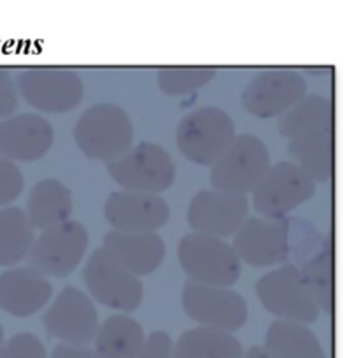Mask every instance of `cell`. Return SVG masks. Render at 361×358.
I'll return each mask as SVG.
<instances>
[{"instance_id":"cell-1","label":"cell","mask_w":361,"mask_h":358,"mask_svg":"<svg viewBox=\"0 0 361 358\" xmlns=\"http://www.w3.org/2000/svg\"><path fill=\"white\" fill-rule=\"evenodd\" d=\"M133 120L115 102L90 106L74 127L78 148L95 161H113L133 147Z\"/></svg>"},{"instance_id":"cell-2","label":"cell","mask_w":361,"mask_h":358,"mask_svg":"<svg viewBox=\"0 0 361 358\" xmlns=\"http://www.w3.org/2000/svg\"><path fill=\"white\" fill-rule=\"evenodd\" d=\"M109 177L122 191L161 194L176 180V166L164 147L150 141L133 145L127 152L106 162Z\"/></svg>"},{"instance_id":"cell-3","label":"cell","mask_w":361,"mask_h":358,"mask_svg":"<svg viewBox=\"0 0 361 358\" xmlns=\"http://www.w3.org/2000/svg\"><path fill=\"white\" fill-rule=\"evenodd\" d=\"M178 261L189 281L231 288L242 274V261L231 244L217 237L189 233L178 246Z\"/></svg>"},{"instance_id":"cell-4","label":"cell","mask_w":361,"mask_h":358,"mask_svg":"<svg viewBox=\"0 0 361 358\" xmlns=\"http://www.w3.org/2000/svg\"><path fill=\"white\" fill-rule=\"evenodd\" d=\"M256 293L261 306L277 320L295 321L307 327L319 320V306L295 265H286L261 275Z\"/></svg>"},{"instance_id":"cell-5","label":"cell","mask_w":361,"mask_h":358,"mask_svg":"<svg viewBox=\"0 0 361 358\" xmlns=\"http://www.w3.org/2000/svg\"><path fill=\"white\" fill-rule=\"evenodd\" d=\"M236 138L235 122L224 109L204 106L180 120L176 145L189 161L212 166Z\"/></svg>"},{"instance_id":"cell-6","label":"cell","mask_w":361,"mask_h":358,"mask_svg":"<svg viewBox=\"0 0 361 358\" xmlns=\"http://www.w3.org/2000/svg\"><path fill=\"white\" fill-rule=\"evenodd\" d=\"M270 168V152L254 134H238L212 165V189L231 194L252 193Z\"/></svg>"},{"instance_id":"cell-7","label":"cell","mask_w":361,"mask_h":358,"mask_svg":"<svg viewBox=\"0 0 361 358\" xmlns=\"http://www.w3.org/2000/svg\"><path fill=\"white\" fill-rule=\"evenodd\" d=\"M90 235L85 225L66 221L44 229L27 254L28 267L44 278H67L76 270L88 249Z\"/></svg>"},{"instance_id":"cell-8","label":"cell","mask_w":361,"mask_h":358,"mask_svg":"<svg viewBox=\"0 0 361 358\" xmlns=\"http://www.w3.org/2000/svg\"><path fill=\"white\" fill-rule=\"evenodd\" d=\"M85 285L90 295L109 309L133 313L143 302V282L137 275L118 263L102 247L95 249L83 270Z\"/></svg>"},{"instance_id":"cell-9","label":"cell","mask_w":361,"mask_h":358,"mask_svg":"<svg viewBox=\"0 0 361 358\" xmlns=\"http://www.w3.org/2000/svg\"><path fill=\"white\" fill-rule=\"evenodd\" d=\"M14 81L18 94L39 112L67 113L83 101V80L71 69L32 67Z\"/></svg>"},{"instance_id":"cell-10","label":"cell","mask_w":361,"mask_h":358,"mask_svg":"<svg viewBox=\"0 0 361 358\" xmlns=\"http://www.w3.org/2000/svg\"><path fill=\"white\" fill-rule=\"evenodd\" d=\"M316 194V184L291 161L270 165L252 191L254 207L261 217L286 219L295 208Z\"/></svg>"},{"instance_id":"cell-11","label":"cell","mask_w":361,"mask_h":358,"mask_svg":"<svg viewBox=\"0 0 361 358\" xmlns=\"http://www.w3.org/2000/svg\"><path fill=\"white\" fill-rule=\"evenodd\" d=\"M182 306L187 316L200 327L219 328L233 334L245 325L249 309L238 292L221 286L187 281L182 292Z\"/></svg>"},{"instance_id":"cell-12","label":"cell","mask_w":361,"mask_h":358,"mask_svg":"<svg viewBox=\"0 0 361 358\" xmlns=\"http://www.w3.org/2000/svg\"><path fill=\"white\" fill-rule=\"evenodd\" d=\"M46 332L63 345L88 346L99 328V314L88 295L66 286L42 316Z\"/></svg>"},{"instance_id":"cell-13","label":"cell","mask_w":361,"mask_h":358,"mask_svg":"<svg viewBox=\"0 0 361 358\" xmlns=\"http://www.w3.org/2000/svg\"><path fill=\"white\" fill-rule=\"evenodd\" d=\"M307 95V81L298 71L267 69L245 85L242 105L247 113L259 119L281 117Z\"/></svg>"},{"instance_id":"cell-14","label":"cell","mask_w":361,"mask_h":358,"mask_svg":"<svg viewBox=\"0 0 361 358\" xmlns=\"http://www.w3.org/2000/svg\"><path fill=\"white\" fill-rule=\"evenodd\" d=\"M231 247L250 267H274L289 256L288 219L247 217L235 233Z\"/></svg>"},{"instance_id":"cell-15","label":"cell","mask_w":361,"mask_h":358,"mask_svg":"<svg viewBox=\"0 0 361 358\" xmlns=\"http://www.w3.org/2000/svg\"><path fill=\"white\" fill-rule=\"evenodd\" d=\"M249 217V200L242 194L215 189L200 191L187 208V222L194 233L226 239L238 232Z\"/></svg>"},{"instance_id":"cell-16","label":"cell","mask_w":361,"mask_h":358,"mask_svg":"<svg viewBox=\"0 0 361 358\" xmlns=\"http://www.w3.org/2000/svg\"><path fill=\"white\" fill-rule=\"evenodd\" d=\"M104 217L116 232H157L168 222L169 205L157 194L115 191L104 203Z\"/></svg>"},{"instance_id":"cell-17","label":"cell","mask_w":361,"mask_h":358,"mask_svg":"<svg viewBox=\"0 0 361 358\" xmlns=\"http://www.w3.org/2000/svg\"><path fill=\"white\" fill-rule=\"evenodd\" d=\"M53 140L51 124L37 113H20L0 120V155L11 161L44 157Z\"/></svg>"},{"instance_id":"cell-18","label":"cell","mask_w":361,"mask_h":358,"mask_svg":"<svg viewBox=\"0 0 361 358\" xmlns=\"http://www.w3.org/2000/svg\"><path fill=\"white\" fill-rule=\"evenodd\" d=\"M51 295L53 286L48 278L30 267L9 268L0 274V309L11 316L27 318L39 313Z\"/></svg>"},{"instance_id":"cell-19","label":"cell","mask_w":361,"mask_h":358,"mask_svg":"<svg viewBox=\"0 0 361 358\" xmlns=\"http://www.w3.org/2000/svg\"><path fill=\"white\" fill-rule=\"evenodd\" d=\"M102 249L137 278L157 270L166 258V244L157 232L127 233L109 229L104 235Z\"/></svg>"},{"instance_id":"cell-20","label":"cell","mask_w":361,"mask_h":358,"mask_svg":"<svg viewBox=\"0 0 361 358\" xmlns=\"http://www.w3.org/2000/svg\"><path fill=\"white\" fill-rule=\"evenodd\" d=\"M334 102L321 94H307L284 115L279 117V134L288 140L312 136L321 133H334Z\"/></svg>"},{"instance_id":"cell-21","label":"cell","mask_w":361,"mask_h":358,"mask_svg":"<svg viewBox=\"0 0 361 358\" xmlns=\"http://www.w3.org/2000/svg\"><path fill=\"white\" fill-rule=\"evenodd\" d=\"M73 214V194L69 187L63 186L60 180L44 179L35 184L28 193L27 215L28 222L34 229L53 228L56 225L69 221Z\"/></svg>"},{"instance_id":"cell-22","label":"cell","mask_w":361,"mask_h":358,"mask_svg":"<svg viewBox=\"0 0 361 358\" xmlns=\"http://www.w3.org/2000/svg\"><path fill=\"white\" fill-rule=\"evenodd\" d=\"M145 330L129 314H113L99 323L95 348L99 358H136L145 342Z\"/></svg>"},{"instance_id":"cell-23","label":"cell","mask_w":361,"mask_h":358,"mask_svg":"<svg viewBox=\"0 0 361 358\" xmlns=\"http://www.w3.org/2000/svg\"><path fill=\"white\" fill-rule=\"evenodd\" d=\"M291 162L314 184H326L335 169V138L334 133L312 134V136L291 140L288 145Z\"/></svg>"},{"instance_id":"cell-24","label":"cell","mask_w":361,"mask_h":358,"mask_svg":"<svg viewBox=\"0 0 361 358\" xmlns=\"http://www.w3.org/2000/svg\"><path fill=\"white\" fill-rule=\"evenodd\" d=\"M263 348L275 358H328L319 338L307 325L295 321L271 323Z\"/></svg>"},{"instance_id":"cell-25","label":"cell","mask_w":361,"mask_h":358,"mask_svg":"<svg viewBox=\"0 0 361 358\" xmlns=\"http://www.w3.org/2000/svg\"><path fill=\"white\" fill-rule=\"evenodd\" d=\"M243 346L233 334L212 327L183 332L173 346V358H242Z\"/></svg>"},{"instance_id":"cell-26","label":"cell","mask_w":361,"mask_h":358,"mask_svg":"<svg viewBox=\"0 0 361 358\" xmlns=\"http://www.w3.org/2000/svg\"><path fill=\"white\" fill-rule=\"evenodd\" d=\"M35 240V229L20 207L0 210V267H13L25 260Z\"/></svg>"},{"instance_id":"cell-27","label":"cell","mask_w":361,"mask_h":358,"mask_svg":"<svg viewBox=\"0 0 361 358\" xmlns=\"http://www.w3.org/2000/svg\"><path fill=\"white\" fill-rule=\"evenodd\" d=\"M217 69L210 66H166L157 73V83L164 94L185 95L210 83Z\"/></svg>"},{"instance_id":"cell-28","label":"cell","mask_w":361,"mask_h":358,"mask_svg":"<svg viewBox=\"0 0 361 358\" xmlns=\"http://www.w3.org/2000/svg\"><path fill=\"white\" fill-rule=\"evenodd\" d=\"M300 272L316 299L319 311L331 313L334 309V261H331L330 247L312 258Z\"/></svg>"},{"instance_id":"cell-29","label":"cell","mask_w":361,"mask_h":358,"mask_svg":"<svg viewBox=\"0 0 361 358\" xmlns=\"http://www.w3.org/2000/svg\"><path fill=\"white\" fill-rule=\"evenodd\" d=\"M0 358H48V352L37 335L20 332L0 345Z\"/></svg>"},{"instance_id":"cell-30","label":"cell","mask_w":361,"mask_h":358,"mask_svg":"<svg viewBox=\"0 0 361 358\" xmlns=\"http://www.w3.org/2000/svg\"><path fill=\"white\" fill-rule=\"evenodd\" d=\"M25 186L23 173L11 159L0 155V207H11Z\"/></svg>"},{"instance_id":"cell-31","label":"cell","mask_w":361,"mask_h":358,"mask_svg":"<svg viewBox=\"0 0 361 358\" xmlns=\"http://www.w3.org/2000/svg\"><path fill=\"white\" fill-rule=\"evenodd\" d=\"M173 338L164 330H155L145 338L136 358H173Z\"/></svg>"},{"instance_id":"cell-32","label":"cell","mask_w":361,"mask_h":358,"mask_svg":"<svg viewBox=\"0 0 361 358\" xmlns=\"http://www.w3.org/2000/svg\"><path fill=\"white\" fill-rule=\"evenodd\" d=\"M18 94L16 81L9 69L0 66V120L13 117V113L18 109Z\"/></svg>"},{"instance_id":"cell-33","label":"cell","mask_w":361,"mask_h":358,"mask_svg":"<svg viewBox=\"0 0 361 358\" xmlns=\"http://www.w3.org/2000/svg\"><path fill=\"white\" fill-rule=\"evenodd\" d=\"M51 358H99L97 353L88 346H73V345H56L51 352Z\"/></svg>"},{"instance_id":"cell-34","label":"cell","mask_w":361,"mask_h":358,"mask_svg":"<svg viewBox=\"0 0 361 358\" xmlns=\"http://www.w3.org/2000/svg\"><path fill=\"white\" fill-rule=\"evenodd\" d=\"M242 358H275L271 353H268L263 346H252L247 352H243Z\"/></svg>"},{"instance_id":"cell-35","label":"cell","mask_w":361,"mask_h":358,"mask_svg":"<svg viewBox=\"0 0 361 358\" xmlns=\"http://www.w3.org/2000/svg\"><path fill=\"white\" fill-rule=\"evenodd\" d=\"M2 342H4V328L0 327V345H2Z\"/></svg>"}]
</instances>
